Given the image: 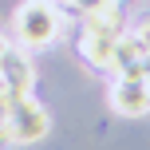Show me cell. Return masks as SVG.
Here are the masks:
<instances>
[{"label":"cell","mask_w":150,"mask_h":150,"mask_svg":"<svg viewBox=\"0 0 150 150\" xmlns=\"http://www.w3.org/2000/svg\"><path fill=\"white\" fill-rule=\"evenodd\" d=\"M63 32H67V12L55 0H24L12 16V36L24 52L52 47Z\"/></svg>","instance_id":"1"},{"label":"cell","mask_w":150,"mask_h":150,"mask_svg":"<svg viewBox=\"0 0 150 150\" xmlns=\"http://www.w3.org/2000/svg\"><path fill=\"white\" fill-rule=\"evenodd\" d=\"M47 127H52V119H47V111L32 95H12L8 99V107H4V138L8 142H16V146L40 142L47 134Z\"/></svg>","instance_id":"2"},{"label":"cell","mask_w":150,"mask_h":150,"mask_svg":"<svg viewBox=\"0 0 150 150\" xmlns=\"http://www.w3.org/2000/svg\"><path fill=\"white\" fill-rule=\"evenodd\" d=\"M107 95H111V111L127 115V119L150 115V83L142 79V75H119Z\"/></svg>","instance_id":"3"},{"label":"cell","mask_w":150,"mask_h":150,"mask_svg":"<svg viewBox=\"0 0 150 150\" xmlns=\"http://www.w3.org/2000/svg\"><path fill=\"white\" fill-rule=\"evenodd\" d=\"M0 79H4L8 99L12 95H32V87H36V67H32V59L24 55L20 44H12L4 55H0Z\"/></svg>","instance_id":"4"},{"label":"cell","mask_w":150,"mask_h":150,"mask_svg":"<svg viewBox=\"0 0 150 150\" xmlns=\"http://www.w3.org/2000/svg\"><path fill=\"white\" fill-rule=\"evenodd\" d=\"M115 40L119 36H99V32H79V55L87 63H95V67L103 71H115Z\"/></svg>","instance_id":"5"},{"label":"cell","mask_w":150,"mask_h":150,"mask_svg":"<svg viewBox=\"0 0 150 150\" xmlns=\"http://www.w3.org/2000/svg\"><path fill=\"white\" fill-rule=\"evenodd\" d=\"M146 59V47L134 40V32H119V40H115V71L119 75H138Z\"/></svg>","instance_id":"6"},{"label":"cell","mask_w":150,"mask_h":150,"mask_svg":"<svg viewBox=\"0 0 150 150\" xmlns=\"http://www.w3.org/2000/svg\"><path fill=\"white\" fill-rule=\"evenodd\" d=\"M130 32H134V40H138V44L146 47V55H150V16H146V20H138V24H134Z\"/></svg>","instance_id":"7"},{"label":"cell","mask_w":150,"mask_h":150,"mask_svg":"<svg viewBox=\"0 0 150 150\" xmlns=\"http://www.w3.org/2000/svg\"><path fill=\"white\" fill-rule=\"evenodd\" d=\"M63 4H67V8H75V12H91V8H99V4H107V0H63Z\"/></svg>","instance_id":"8"},{"label":"cell","mask_w":150,"mask_h":150,"mask_svg":"<svg viewBox=\"0 0 150 150\" xmlns=\"http://www.w3.org/2000/svg\"><path fill=\"white\" fill-rule=\"evenodd\" d=\"M138 75H142V79L150 83V55H146V59H142V67H138Z\"/></svg>","instance_id":"9"},{"label":"cell","mask_w":150,"mask_h":150,"mask_svg":"<svg viewBox=\"0 0 150 150\" xmlns=\"http://www.w3.org/2000/svg\"><path fill=\"white\" fill-rule=\"evenodd\" d=\"M115 4H122V0H115Z\"/></svg>","instance_id":"10"}]
</instances>
